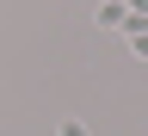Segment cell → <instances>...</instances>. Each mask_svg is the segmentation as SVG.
I'll return each mask as SVG.
<instances>
[{
  "label": "cell",
  "mask_w": 148,
  "mask_h": 136,
  "mask_svg": "<svg viewBox=\"0 0 148 136\" xmlns=\"http://www.w3.org/2000/svg\"><path fill=\"white\" fill-rule=\"evenodd\" d=\"M92 19H99L105 31H123V25H136V19H130V6H123V0H105V6L92 12Z\"/></svg>",
  "instance_id": "6da1fadb"
},
{
  "label": "cell",
  "mask_w": 148,
  "mask_h": 136,
  "mask_svg": "<svg viewBox=\"0 0 148 136\" xmlns=\"http://www.w3.org/2000/svg\"><path fill=\"white\" fill-rule=\"evenodd\" d=\"M56 136H86V124H80V118H68V124L56 130Z\"/></svg>",
  "instance_id": "7a4b0ae2"
},
{
  "label": "cell",
  "mask_w": 148,
  "mask_h": 136,
  "mask_svg": "<svg viewBox=\"0 0 148 136\" xmlns=\"http://www.w3.org/2000/svg\"><path fill=\"white\" fill-rule=\"evenodd\" d=\"M123 6H130V19H148V0H123Z\"/></svg>",
  "instance_id": "3957f363"
},
{
  "label": "cell",
  "mask_w": 148,
  "mask_h": 136,
  "mask_svg": "<svg viewBox=\"0 0 148 136\" xmlns=\"http://www.w3.org/2000/svg\"><path fill=\"white\" fill-rule=\"evenodd\" d=\"M130 50H136V56H148V31H136V37H130Z\"/></svg>",
  "instance_id": "277c9868"
}]
</instances>
